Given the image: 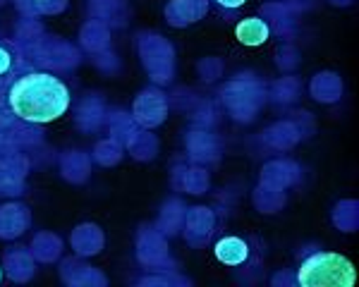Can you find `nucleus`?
Returning a JSON list of instances; mask_svg holds the SVG:
<instances>
[{
    "label": "nucleus",
    "mask_w": 359,
    "mask_h": 287,
    "mask_svg": "<svg viewBox=\"0 0 359 287\" xmlns=\"http://www.w3.org/2000/svg\"><path fill=\"white\" fill-rule=\"evenodd\" d=\"M0 280H3V271H0Z\"/></svg>",
    "instance_id": "7"
},
{
    "label": "nucleus",
    "mask_w": 359,
    "mask_h": 287,
    "mask_svg": "<svg viewBox=\"0 0 359 287\" xmlns=\"http://www.w3.org/2000/svg\"><path fill=\"white\" fill-rule=\"evenodd\" d=\"M269 24L259 17H249V20L237 22L235 36L242 46H262L269 41Z\"/></svg>",
    "instance_id": "3"
},
{
    "label": "nucleus",
    "mask_w": 359,
    "mask_h": 287,
    "mask_svg": "<svg viewBox=\"0 0 359 287\" xmlns=\"http://www.w3.org/2000/svg\"><path fill=\"white\" fill-rule=\"evenodd\" d=\"M10 65H13V55H10V50L5 46H0V74L8 72Z\"/></svg>",
    "instance_id": "5"
},
{
    "label": "nucleus",
    "mask_w": 359,
    "mask_h": 287,
    "mask_svg": "<svg viewBox=\"0 0 359 287\" xmlns=\"http://www.w3.org/2000/svg\"><path fill=\"white\" fill-rule=\"evenodd\" d=\"M247 256H249V246L240 237H223L216 244V258L225 263V266H240V263L247 261Z\"/></svg>",
    "instance_id": "4"
},
{
    "label": "nucleus",
    "mask_w": 359,
    "mask_h": 287,
    "mask_svg": "<svg viewBox=\"0 0 359 287\" xmlns=\"http://www.w3.org/2000/svg\"><path fill=\"white\" fill-rule=\"evenodd\" d=\"M218 5H223V8H230V10H235V8H242V5L247 3V0H216Z\"/></svg>",
    "instance_id": "6"
},
{
    "label": "nucleus",
    "mask_w": 359,
    "mask_h": 287,
    "mask_svg": "<svg viewBox=\"0 0 359 287\" xmlns=\"http://www.w3.org/2000/svg\"><path fill=\"white\" fill-rule=\"evenodd\" d=\"M10 108L20 120L48 125L60 120L69 108V89L48 72H29L13 84L8 94Z\"/></svg>",
    "instance_id": "1"
},
{
    "label": "nucleus",
    "mask_w": 359,
    "mask_h": 287,
    "mask_svg": "<svg viewBox=\"0 0 359 287\" xmlns=\"http://www.w3.org/2000/svg\"><path fill=\"white\" fill-rule=\"evenodd\" d=\"M297 283L302 287H352L357 283V268L343 254L316 251L302 261Z\"/></svg>",
    "instance_id": "2"
}]
</instances>
